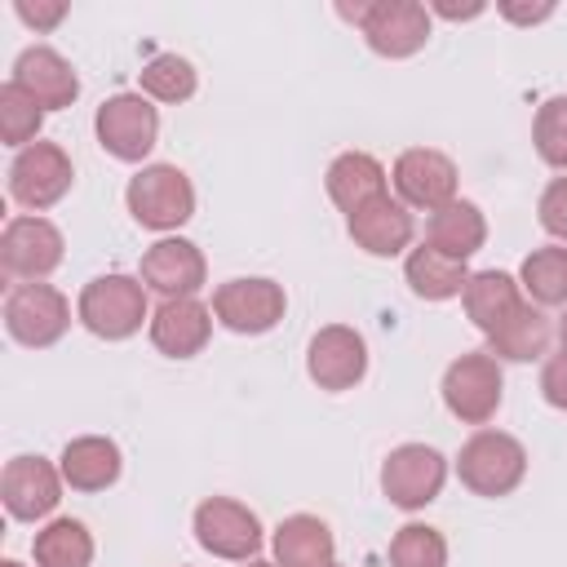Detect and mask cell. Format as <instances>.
Here are the masks:
<instances>
[{
  "instance_id": "6da1fadb",
  "label": "cell",
  "mask_w": 567,
  "mask_h": 567,
  "mask_svg": "<svg viewBox=\"0 0 567 567\" xmlns=\"http://www.w3.org/2000/svg\"><path fill=\"white\" fill-rule=\"evenodd\" d=\"M75 319L102 341H128L142 323H151L146 284L133 275H97L80 288Z\"/></svg>"
},
{
  "instance_id": "7a4b0ae2",
  "label": "cell",
  "mask_w": 567,
  "mask_h": 567,
  "mask_svg": "<svg viewBox=\"0 0 567 567\" xmlns=\"http://www.w3.org/2000/svg\"><path fill=\"white\" fill-rule=\"evenodd\" d=\"M456 478L474 496H509L527 478V447L505 430H474L456 452Z\"/></svg>"
},
{
  "instance_id": "3957f363",
  "label": "cell",
  "mask_w": 567,
  "mask_h": 567,
  "mask_svg": "<svg viewBox=\"0 0 567 567\" xmlns=\"http://www.w3.org/2000/svg\"><path fill=\"white\" fill-rule=\"evenodd\" d=\"M124 204L137 226L177 230L195 217V186L177 164H142L124 186Z\"/></svg>"
},
{
  "instance_id": "277c9868",
  "label": "cell",
  "mask_w": 567,
  "mask_h": 567,
  "mask_svg": "<svg viewBox=\"0 0 567 567\" xmlns=\"http://www.w3.org/2000/svg\"><path fill=\"white\" fill-rule=\"evenodd\" d=\"M93 133H97V146L111 159L142 164L159 142V111L142 93H115V97H106L97 106Z\"/></svg>"
},
{
  "instance_id": "5b68a950",
  "label": "cell",
  "mask_w": 567,
  "mask_h": 567,
  "mask_svg": "<svg viewBox=\"0 0 567 567\" xmlns=\"http://www.w3.org/2000/svg\"><path fill=\"white\" fill-rule=\"evenodd\" d=\"M501 394H505V377L487 350H470L452 359L443 372V403L461 425H487L501 408Z\"/></svg>"
},
{
  "instance_id": "8992f818",
  "label": "cell",
  "mask_w": 567,
  "mask_h": 567,
  "mask_svg": "<svg viewBox=\"0 0 567 567\" xmlns=\"http://www.w3.org/2000/svg\"><path fill=\"white\" fill-rule=\"evenodd\" d=\"M443 483H447V456L430 443H399L381 461V492L390 505H399L408 514L439 501Z\"/></svg>"
},
{
  "instance_id": "52a82bcc",
  "label": "cell",
  "mask_w": 567,
  "mask_h": 567,
  "mask_svg": "<svg viewBox=\"0 0 567 567\" xmlns=\"http://www.w3.org/2000/svg\"><path fill=\"white\" fill-rule=\"evenodd\" d=\"M190 527H195L199 549H208L213 558H226V563H252L261 549V518L230 496L199 501Z\"/></svg>"
},
{
  "instance_id": "ba28073f",
  "label": "cell",
  "mask_w": 567,
  "mask_h": 567,
  "mask_svg": "<svg viewBox=\"0 0 567 567\" xmlns=\"http://www.w3.org/2000/svg\"><path fill=\"white\" fill-rule=\"evenodd\" d=\"M62 252H66L62 230L40 213L9 217V226L0 235V266L9 279H22V284L49 279L62 266Z\"/></svg>"
},
{
  "instance_id": "9c48e42d",
  "label": "cell",
  "mask_w": 567,
  "mask_h": 567,
  "mask_svg": "<svg viewBox=\"0 0 567 567\" xmlns=\"http://www.w3.org/2000/svg\"><path fill=\"white\" fill-rule=\"evenodd\" d=\"M4 328L18 346L31 350H49L62 341V332L71 328V301L53 288V284H18L4 297Z\"/></svg>"
},
{
  "instance_id": "30bf717a",
  "label": "cell",
  "mask_w": 567,
  "mask_h": 567,
  "mask_svg": "<svg viewBox=\"0 0 567 567\" xmlns=\"http://www.w3.org/2000/svg\"><path fill=\"white\" fill-rule=\"evenodd\" d=\"M71 182H75V168L58 142H31L9 164V195H13V204H22L31 213L53 208L71 190Z\"/></svg>"
},
{
  "instance_id": "8fae6325",
  "label": "cell",
  "mask_w": 567,
  "mask_h": 567,
  "mask_svg": "<svg viewBox=\"0 0 567 567\" xmlns=\"http://www.w3.org/2000/svg\"><path fill=\"white\" fill-rule=\"evenodd\" d=\"M288 310L284 284L266 279V275H248V279H226L213 292V319L239 337H257L270 332Z\"/></svg>"
},
{
  "instance_id": "7c38bea8",
  "label": "cell",
  "mask_w": 567,
  "mask_h": 567,
  "mask_svg": "<svg viewBox=\"0 0 567 567\" xmlns=\"http://www.w3.org/2000/svg\"><path fill=\"white\" fill-rule=\"evenodd\" d=\"M359 31L377 58H412L430 40V9L416 0H368Z\"/></svg>"
},
{
  "instance_id": "4fadbf2b",
  "label": "cell",
  "mask_w": 567,
  "mask_h": 567,
  "mask_svg": "<svg viewBox=\"0 0 567 567\" xmlns=\"http://www.w3.org/2000/svg\"><path fill=\"white\" fill-rule=\"evenodd\" d=\"M306 372L319 390H354L368 372V341L350 323H328L306 346Z\"/></svg>"
},
{
  "instance_id": "5bb4252c",
  "label": "cell",
  "mask_w": 567,
  "mask_h": 567,
  "mask_svg": "<svg viewBox=\"0 0 567 567\" xmlns=\"http://www.w3.org/2000/svg\"><path fill=\"white\" fill-rule=\"evenodd\" d=\"M390 182L399 190V204H408V208L439 213L443 204L456 199V164L434 146H408L394 159Z\"/></svg>"
},
{
  "instance_id": "9a60e30c",
  "label": "cell",
  "mask_w": 567,
  "mask_h": 567,
  "mask_svg": "<svg viewBox=\"0 0 567 567\" xmlns=\"http://www.w3.org/2000/svg\"><path fill=\"white\" fill-rule=\"evenodd\" d=\"M137 279H142L151 292H159L164 301H168V297H195V292L204 288V279H208V261H204L199 244H190V239H182V235H164V239H155V244L142 252Z\"/></svg>"
},
{
  "instance_id": "2e32d148",
  "label": "cell",
  "mask_w": 567,
  "mask_h": 567,
  "mask_svg": "<svg viewBox=\"0 0 567 567\" xmlns=\"http://www.w3.org/2000/svg\"><path fill=\"white\" fill-rule=\"evenodd\" d=\"M0 501L18 523L49 518L62 501V470L44 456H13L0 474Z\"/></svg>"
},
{
  "instance_id": "e0dca14e",
  "label": "cell",
  "mask_w": 567,
  "mask_h": 567,
  "mask_svg": "<svg viewBox=\"0 0 567 567\" xmlns=\"http://www.w3.org/2000/svg\"><path fill=\"white\" fill-rule=\"evenodd\" d=\"M151 346L168 359H195L213 337V306L199 297H168L151 310Z\"/></svg>"
},
{
  "instance_id": "ac0fdd59",
  "label": "cell",
  "mask_w": 567,
  "mask_h": 567,
  "mask_svg": "<svg viewBox=\"0 0 567 567\" xmlns=\"http://www.w3.org/2000/svg\"><path fill=\"white\" fill-rule=\"evenodd\" d=\"M346 230H350V239L368 257H399L412 244L416 221H412V208L399 204V199H390V190H385L381 199H372L359 213H350L346 217Z\"/></svg>"
},
{
  "instance_id": "d6986e66",
  "label": "cell",
  "mask_w": 567,
  "mask_h": 567,
  "mask_svg": "<svg viewBox=\"0 0 567 567\" xmlns=\"http://www.w3.org/2000/svg\"><path fill=\"white\" fill-rule=\"evenodd\" d=\"M13 84H22L44 111H62V106H71V102L80 97V75H75V66H71L58 49H49V44H31V49L18 53V62H13Z\"/></svg>"
},
{
  "instance_id": "ffe728a7",
  "label": "cell",
  "mask_w": 567,
  "mask_h": 567,
  "mask_svg": "<svg viewBox=\"0 0 567 567\" xmlns=\"http://www.w3.org/2000/svg\"><path fill=\"white\" fill-rule=\"evenodd\" d=\"M58 470H62V483L71 492H106L120 470H124V456H120V443L106 439V434H80L62 447L58 456Z\"/></svg>"
},
{
  "instance_id": "44dd1931",
  "label": "cell",
  "mask_w": 567,
  "mask_h": 567,
  "mask_svg": "<svg viewBox=\"0 0 567 567\" xmlns=\"http://www.w3.org/2000/svg\"><path fill=\"white\" fill-rule=\"evenodd\" d=\"M323 186H328V199L350 217V213H359L363 204H372V199L385 195V168H381V159L368 155V151H346V155H337V159L328 164Z\"/></svg>"
},
{
  "instance_id": "7402d4cb",
  "label": "cell",
  "mask_w": 567,
  "mask_h": 567,
  "mask_svg": "<svg viewBox=\"0 0 567 567\" xmlns=\"http://www.w3.org/2000/svg\"><path fill=\"white\" fill-rule=\"evenodd\" d=\"M425 244L456 257V261H470L483 244H487V217L474 199H452L443 204L439 213H430L425 221Z\"/></svg>"
},
{
  "instance_id": "603a6c76",
  "label": "cell",
  "mask_w": 567,
  "mask_h": 567,
  "mask_svg": "<svg viewBox=\"0 0 567 567\" xmlns=\"http://www.w3.org/2000/svg\"><path fill=\"white\" fill-rule=\"evenodd\" d=\"M549 341H554V323H549V315L540 310V306H532V301H523L496 332H487V354L501 363H532V359H540L545 350H549Z\"/></svg>"
},
{
  "instance_id": "cb8c5ba5",
  "label": "cell",
  "mask_w": 567,
  "mask_h": 567,
  "mask_svg": "<svg viewBox=\"0 0 567 567\" xmlns=\"http://www.w3.org/2000/svg\"><path fill=\"white\" fill-rule=\"evenodd\" d=\"M461 306H465L470 323L487 337V332H496L523 306V288L505 270H474L470 284H465V292H461Z\"/></svg>"
},
{
  "instance_id": "d4e9b609",
  "label": "cell",
  "mask_w": 567,
  "mask_h": 567,
  "mask_svg": "<svg viewBox=\"0 0 567 567\" xmlns=\"http://www.w3.org/2000/svg\"><path fill=\"white\" fill-rule=\"evenodd\" d=\"M332 527L315 514H288L275 527V563L279 567H328L337 563Z\"/></svg>"
},
{
  "instance_id": "484cf974",
  "label": "cell",
  "mask_w": 567,
  "mask_h": 567,
  "mask_svg": "<svg viewBox=\"0 0 567 567\" xmlns=\"http://www.w3.org/2000/svg\"><path fill=\"white\" fill-rule=\"evenodd\" d=\"M403 279H408V288H412L421 301H452V297L465 292L470 266L456 261V257H447V252H439V248H430V244H421V248L408 252Z\"/></svg>"
},
{
  "instance_id": "4316f807",
  "label": "cell",
  "mask_w": 567,
  "mask_h": 567,
  "mask_svg": "<svg viewBox=\"0 0 567 567\" xmlns=\"http://www.w3.org/2000/svg\"><path fill=\"white\" fill-rule=\"evenodd\" d=\"M518 288L532 297V306H567V248L545 244L532 248L518 266Z\"/></svg>"
},
{
  "instance_id": "83f0119b",
  "label": "cell",
  "mask_w": 567,
  "mask_h": 567,
  "mask_svg": "<svg viewBox=\"0 0 567 567\" xmlns=\"http://www.w3.org/2000/svg\"><path fill=\"white\" fill-rule=\"evenodd\" d=\"M35 567H89L93 563V532L80 518H53L31 540Z\"/></svg>"
},
{
  "instance_id": "f1b7e54d",
  "label": "cell",
  "mask_w": 567,
  "mask_h": 567,
  "mask_svg": "<svg viewBox=\"0 0 567 567\" xmlns=\"http://www.w3.org/2000/svg\"><path fill=\"white\" fill-rule=\"evenodd\" d=\"M137 84H142V97L177 106V102L195 97L199 75H195V66H190L182 53H155V58L137 71Z\"/></svg>"
},
{
  "instance_id": "f546056e",
  "label": "cell",
  "mask_w": 567,
  "mask_h": 567,
  "mask_svg": "<svg viewBox=\"0 0 567 567\" xmlns=\"http://www.w3.org/2000/svg\"><path fill=\"white\" fill-rule=\"evenodd\" d=\"M40 124H44V106L22 89V84H0V137L4 146H31L40 142Z\"/></svg>"
},
{
  "instance_id": "4dcf8cb0",
  "label": "cell",
  "mask_w": 567,
  "mask_h": 567,
  "mask_svg": "<svg viewBox=\"0 0 567 567\" xmlns=\"http://www.w3.org/2000/svg\"><path fill=\"white\" fill-rule=\"evenodd\" d=\"M390 567H447V540L430 523H403L390 540Z\"/></svg>"
},
{
  "instance_id": "1f68e13d",
  "label": "cell",
  "mask_w": 567,
  "mask_h": 567,
  "mask_svg": "<svg viewBox=\"0 0 567 567\" xmlns=\"http://www.w3.org/2000/svg\"><path fill=\"white\" fill-rule=\"evenodd\" d=\"M532 142H536V155H540L549 168H563V173H567V93L545 97V102L536 106Z\"/></svg>"
},
{
  "instance_id": "d6a6232c",
  "label": "cell",
  "mask_w": 567,
  "mask_h": 567,
  "mask_svg": "<svg viewBox=\"0 0 567 567\" xmlns=\"http://www.w3.org/2000/svg\"><path fill=\"white\" fill-rule=\"evenodd\" d=\"M536 217H540L545 235H554L558 244H567V177H554V182L540 190Z\"/></svg>"
},
{
  "instance_id": "836d02e7",
  "label": "cell",
  "mask_w": 567,
  "mask_h": 567,
  "mask_svg": "<svg viewBox=\"0 0 567 567\" xmlns=\"http://www.w3.org/2000/svg\"><path fill=\"white\" fill-rule=\"evenodd\" d=\"M540 394H545L549 408L567 412V350H558V354L545 359V368H540Z\"/></svg>"
},
{
  "instance_id": "e575fe53",
  "label": "cell",
  "mask_w": 567,
  "mask_h": 567,
  "mask_svg": "<svg viewBox=\"0 0 567 567\" xmlns=\"http://www.w3.org/2000/svg\"><path fill=\"white\" fill-rule=\"evenodd\" d=\"M13 13L27 22V27H35V31H53L62 18H66V0H18L13 4Z\"/></svg>"
},
{
  "instance_id": "d590c367",
  "label": "cell",
  "mask_w": 567,
  "mask_h": 567,
  "mask_svg": "<svg viewBox=\"0 0 567 567\" xmlns=\"http://www.w3.org/2000/svg\"><path fill=\"white\" fill-rule=\"evenodd\" d=\"M496 9H501L509 22H523V27H527V22H545V18L554 13V4H549V0H545V4H532V9H527V4H509V0H505V4H496Z\"/></svg>"
},
{
  "instance_id": "8d00e7d4",
  "label": "cell",
  "mask_w": 567,
  "mask_h": 567,
  "mask_svg": "<svg viewBox=\"0 0 567 567\" xmlns=\"http://www.w3.org/2000/svg\"><path fill=\"white\" fill-rule=\"evenodd\" d=\"M430 9H434V13H443V18H452V22H456V18H478V13H483V4H478V0H474V4H447V0H434Z\"/></svg>"
},
{
  "instance_id": "74e56055",
  "label": "cell",
  "mask_w": 567,
  "mask_h": 567,
  "mask_svg": "<svg viewBox=\"0 0 567 567\" xmlns=\"http://www.w3.org/2000/svg\"><path fill=\"white\" fill-rule=\"evenodd\" d=\"M558 341H563V350H567V310H563V319H558Z\"/></svg>"
},
{
  "instance_id": "f35d334b",
  "label": "cell",
  "mask_w": 567,
  "mask_h": 567,
  "mask_svg": "<svg viewBox=\"0 0 567 567\" xmlns=\"http://www.w3.org/2000/svg\"><path fill=\"white\" fill-rule=\"evenodd\" d=\"M248 567H279V563H266V558H252Z\"/></svg>"
},
{
  "instance_id": "ab89813d",
  "label": "cell",
  "mask_w": 567,
  "mask_h": 567,
  "mask_svg": "<svg viewBox=\"0 0 567 567\" xmlns=\"http://www.w3.org/2000/svg\"><path fill=\"white\" fill-rule=\"evenodd\" d=\"M0 567H22V563H13V558H4V563H0Z\"/></svg>"
},
{
  "instance_id": "60d3db41",
  "label": "cell",
  "mask_w": 567,
  "mask_h": 567,
  "mask_svg": "<svg viewBox=\"0 0 567 567\" xmlns=\"http://www.w3.org/2000/svg\"><path fill=\"white\" fill-rule=\"evenodd\" d=\"M328 567H341V563H328Z\"/></svg>"
}]
</instances>
